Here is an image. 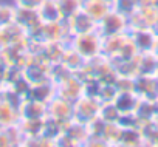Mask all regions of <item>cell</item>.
<instances>
[{
	"label": "cell",
	"instance_id": "6da1fadb",
	"mask_svg": "<svg viewBox=\"0 0 158 147\" xmlns=\"http://www.w3.org/2000/svg\"><path fill=\"white\" fill-rule=\"evenodd\" d=\"M85 60L102 54V36L98 31L73 36L68 42Z\"/></svg>",
	"mask_w": 158,
	"mask_h": 147
},
{
	"label": "cell",
	"instance_id": "7a4b0ae2",
	"mask_svg": "<svg viewBox=\"0 0 158 147\" xmlns=\"http://www.w3.org/2000/svg\"><path fill=\"white\" fill-rule=\"evenodd\" d=\"M102 37H110V36H118V34H126L129 33V17L115 11L113 8L98 22V30H96Z\"/></svg>",
	"mask_w": 158,
	"mask_h": 147
},
{
	"label": "cell",
	"instance_id": "3957f363",
	"mask_svg": "<svg viewBox=\"0 0 158 147\" xmlns=\"http://www.w3.org/2000/svg\"><path fill=\"white\" fill-rule=\"evenodd\" d=\"M99 108H101V102L96 98L82 95L79 99L73 102V119L84 124H90L93 119L99 116Z\"/></svg>",
	"mask_w": 158,
	"mask_h": 147
},
{
	"label": "cell",
	"instance_id": "277c9868",
	"mask_svg": "<svg viewBox=\"0 0 158 147\" xmlns=\"http://www.w3.org/2000/svg\"><path fill=\"white\" fill-rule=\"evenodd\" d=\"M56 92L60 98H64L70 102H74L76 99H79L84 95V79L77 73H73L64 82L56 85Z\"/></svg>",
	"mask_w": 158,
	"mask_h": 147
},
{
	"label": "cell",
	"instance_id": "5b68a950",
	"mask_svg": "<svg viewBox=\"0 0 158 147\" xmlns=\"http://www.w3.org/2000/svg\"><path fill=\"white\" fill-rule=\"evenodd\" d=\"M47 110H48V116L60 122L62 125H65L73 119V102L60 98L59 95H56L47 104Z\"/></svg>",
	"mask_w": 158,
	"mask_h": 147
},
{
	"label": "cell",
	"instance_id": "8992f818",
	"mask_svg": "<svg viewBox=\"0 0 158 147\" xmlns=\"http://www.w3.org/2000/svg\"><path fill=\"white\" fill-rule=\"evenodd\" d=\"M158 19V10L155 6H138V10L129 17V30L153 28Z\"/></svg>",
	"mask_w": 158,
	"mask_h": 147
},
{
	"label": "cell",
	"instance_id": "52a82bcc",
	"mask_svg": "<svg viewBox=\"0 0 158 147\" xmlns=\"http://www.w3.org/2000/svg\"><path fill=\"white\" fill-rule=\"evenodd\" d=\"M62 132L68 136V139L71 141L73 147H84V145H87V141L90 138L89 124L79 122L76 119H71L70 122H67L64 125Z\"/></svg>",
	"mask_w": 158,
	"mask_h": 147
},
{
	"label": "cell",
	"instance_id": "ba28073f",
	"mask_svg": "<svg viewBox=\"0 0 158 147\" xmlns=\"http://www.w3.org/2000/svg\"><path fill=\"white\" fill-rule=\"evenodd\" d=\"M67 22V27H68V31H70V36H77V34H85V33H92V31H96L98 30V22L93 20L87 13L81 11L74 14L73 17H70Z\"/></svg>",
	"mask_w": 158,
	"mask_h": 147
},
{
	"label": "cell",
	"instance_id": "9c48e42d",
	"mask_svg": "<svg viewBox=\"0 0 158 147\" xmlns=\"http://www.w3.org/2000/svg\"><path fill=\"white\" fill-rule=\"evenodd\" d=\"M129 36L138 53H147L153 50L158 34L155 33L153 28H136V30H129Z\"/></svg>",
	"mask_w": 158,
	"mask_h": 147
},
{
	"label": "cell",
	"instance_id": "30bf717a",
	"mask_svg": "<svg viewBox=\"0 0 158 147\" xmlns=\"http://www.w3.org/2000/svg\"><path fill=\"white\" fill-rule=\"evenodd\" d=\"M19 116L20 119H45L48 116L47 104L31 98H23L19 105Z\"/></svg>",
	"mask_w": 158,
	"mask_h": 147
},
{
	"label": "cell",
	"instance_id": "8fae6325",
	"mask_svg": "<svg viewBox=\"0 0 158 147\" xmlns=\"http://www.w3.org/2000/svg\"><path fill=\"white\" fill-rule=\"evenodd\" d=\"M135 93L141 99L156 101L158 99V79L155 76L139 75L135 78Z\"/></svg>",
	"mask_w": 158,
	"mask_h": 147
},
{
	"label": "cell",
	"instance_id": "7c38bea8",
	"mask_svg": "<svg viewBox=\"0 0 158 147\" xmlns=\"http://www.w3.org/2000/svg\"><path fill=\"white\" fill-rule=\"evenodd\" d=\"M25 33L27 36L31 34L36 28H39L44 22L37 13V10H27V8H17L16 11V22Z\"/></svg>",
	"mask_w": 158,
	"mask_h": 147
},
{
	"label": "cell",
	"instance_id": "4fadbf2b",
	"mask_svg": "<svg viewBox=\"0 0 158 147\" xmlns=\"http://www.w3.org/2000/svg\"><path fill=\"white\" fill-rule=\"evenodd\" d=\"M25 39H28V36L17 23H11L8 27L0 28V50H3L13 43H19Z\"/></svg>",
	"mask_w": 158,
	"mask_h": 147
},
{
	"label": "cell",
	"instance_id": "5bb4252c",
	"mask_svg": "<svg viewBox=\"0 0 158 147\" xmlns=\"http://www.w3.org/2000/svg\"><path fill=\"white\" fill-rule=\"evenodd\" d=\"M56 95H57L56 85H54L51 81H47V82H40V84L31 85V87H30V92H28V95H27V98H31V99H36V101H39V102L48 104Z\"/></svg>",
	"mask_w": 158,
	"mask_h": 147
},
{
	"label": "cell",
	"instance_id": "9a60e30c",
	"mask_svg": "<svg viewBox=\"0 0 158 147\" xmlns=\"http://www.w3.org/2000/svg\"><path fill=\"white\" fill-rule=\"evenodd\" d=\"M138 102H139V96L135 92H118L113 99V104L119 110L121 115L135 113Z\"/></svg>",
	"mask_w": 158,
	"mask_h": 147
},
{
	"label": "cell",
	"instance_id": "2e32d148",
	"mask_svg": "<svg viewBox=\"0 0 158 147\" xmlns=\"http://www.w3.org/2000/svg\"><path fill=\"white\" fill-rule=\"evenodd\" d=\"M127 37H129V33L110 36V37H102V54L107 56L109 59H116L119 56Z\"/></svg>",
	"mask_w": 158,
	"mask_h": 147
},
{
	"label": "cell",
	"instance_id": "e0dca14e",
	"mask_svg": "<svg viewBox=\"0 0 158 147\" xmlns=\"http://www.w3.org/2000/svg\"><path fill=\"white\" fill-rule=\"evenodd\" d=\"M136 63H138V76H155L156 68H158V57L152 53H138L136 56Z\"/></svg>",
	"mask_w": 158,
	"mask_h": 147
},
{
	"label": "cell",
	"instance_id": "ac0fdd59",
	"mask_svg": "<svg viewBox=\"0 0 158 147\" xmlns=\"http://www.w3.org/2000/svg\"><path fill=\"white\" fill-rule=\"evenodd\" d=\"M110 10L112 5L104 2V0H84V5H82V11L87 13L96 22H99Z\"/></svg>",
	"mask_w": 158,
	"mask_h": 147
},
{
	"label": "cell",
	"instance_id": "d6986e66",
	"mask_svg": "<svg viewBox=\"0 0 158 147\" xmlns=\"http://www.w3.org/2000/svg\"><path fill=\"white\" fill-rule=\"evenodd\" d=\"M60 62H62L68 70H71L73 73H79V71L84 68V65H85V59L79 54L70 43L67 45V48H65V51H64V54H62Z\"/></svg>",
	"mask_w": 158,
	"mask_h": 147
},
{
	"label": "cell",
	"instance_id": "ffe728a7",
	"mask_svg": "<svg viewBox=\"0 0 158 147\" xmlns=\"http://www.w3.org/2000/svg\"><path fill=\"white\" fill-rule=\"evenodd\" d=\"M141 145H144V142L139 127H123L118 147H141Z\"/></svg>",
	"mask_w": 158,
	"mask_h": 147
},
{
	"label": "cell",
	"instance_id": "44dd1931",
	"mask_svg": "<svg viewBox=\"0 0 158 147\" xmlns=\"http://www.w3.org/2000/svg\"><path fill=\"white\" fill-rule=\"evenodd\" d=\"M136 56L132 57V59H113V60L110 59L118 76H130V78H136L138 76Z\"/></svg>",
	"mask_w": 158,
	"mask_h": 147
},
{
	"label": "cell",
	"instance_id": "7402d4cb",
	"mask_svg": "<svg viewBox=\"0 0 158 147\" xmlns=\"http://www.w3.org/2000/svg\"><path fill=\"white\" fill-rule=\"evenodd\" d=\"M20 119L19 116V108L11 105L10 102L6 101H0V124L2 127H10V125H14L17 124Z\"/></svg>",
	"mask_w": 158,
	"mask_h": 147
},
{
	"label": "cell",
	"instance_id": "603a6c76",
	"mask_svg": "<svg viewBox=\"0 0 158 147\" xmlns=\"http://www.w3.org/2000/svg\"><path fill=\"white\" fill-rule=\"evenodd\" d=\"M37 13H39V16H40L44 23H51V22L62 20L56 0H44V3L37 10Z\"/></svg>",
	"mask_w": 158,
	"mask_h": 147
},
{
	"label": "cell",
	"instance_id": "cb8c5ba5",
	"mask_svg": "<svg viewBox=\"0 0 158 147\" xmlns=\"http://www.w3.org/2000/svg\"><path fill=\"white\" fill-rule=\"evenodd\" d=\"M141 135H143V142L147 147H158V122L147 121L139 125Z\"/></svg>",
	"mask_w": 158,
	"mask_h": 147
},
{
	"label": "cell",
	"instance_id": "d4e9b609",
	"mask_svg": "<svg viewBox=\"0 0 158 147\" xmlns=\"http://www.w3.org/2000/svg\"><path fill=\"white\" fill-rule=\"evenodd\" d=\"M56 2H57V8H59L62 20H68L74 14L81 13L82 5H84V0H56Z\"/></svg>",
	"mask_w": 158,
	"mask_h": 147
},
{
	"label": "cell",
	"instance_id": "484cf974",
	"mask_svg": "<svg viewBox=\"0 0 158 147\" xmlns=\"http://www.w3.org/2000/svg\"><path fill=\"white\" fill-rule=\"evenodd\" d=\"M155 113H156V108H155V101H149V99H141L139 98V102L135 108V116L138 118V121L143 124V122H147V121H153L155 119Z\"/></svg>",
	"mask_w": 158,
	"mask_h": 147
},
{
	"label": "cell",
	"instance_id": "4316f807",
	"mask_svg": "<svg viewBox=\"0 0 158 147\" xmlns=\"http://www.w3.org/2000/svg\"><path fill=\"white\" fill-rule=\"evenodd\" d=\"M121 132H123V127L119 122H107L104 127V133H102V139L106 141V145L107 147H118Z\"/></svg>",
	"mask_w": 158,
	"mask_h": 147
},
{
	"label": "cell",
	"instance_id": "83f0119b",
	"mask_svg": "<svg viewBox=\"0 0 158 147\" xmlns=\"http://www.w3.org/2000/svg\"><path fill=\"white\" fill-rule=\"evenodd\" d=\"M16 11L17 6L14 5L13 0L11 2H0V28L16 22Z\"/></svg>",
	"mask_w": 158,
	"mask_h": 147
},
{
	"label": "cell",
	"instance_id": "f1b7e54d",
	"mask_svg": "<svg viewBox=\"0 0 158 147\" xmlns=\"http://www.w3.org/2000/svg\"><path fill=\"white\" fill-rule=\"evenodd\" d=\"M71 75H73V71L68 70L62 62H54V63L50 65V81L54 85H59L60 82H64Z\"/></svg>",
	"mask_w": 158,
	"mask_h": 147
},
{
	"label": "cell",
	"instance_id": "f546056e",
	"mask_svg": "<svg viewBox=\"0 0 158 147\" xmlns=\"http://www.w3.org/2000/svg\"><path fill=\"white\" fill-rule=\"evenodd\" d=\"M99 118L104 119L106 122H118L119 118H121V113H119V110L115 107L113 102H101Z\"/></svg>",
	"mask_w": 158,
	"mask_h": 147
},
{
	"label": "cell",
	"instance_id": "4dcf8cb0",
	"mask_svg": "<svg viewBox=\"0 0 158 147\" xmlns=\"http://www.w3.org/2000/svg\"><path fill=\"white\" fill-rule=\"evenodd\" d=\"M112 8L115 11H118V13L130 17L138 10V3H136V0H113Z\"/></svg>",
	"mask_w": 158,
	"mask_h": 147
},
{
	"label": "cell",
	"instance_id": "1f68e13d",
	"mask_svg": "<svg viewBox=\"0 0 158 147\" xmlns=\"http://www.w3.org/2000/svg\"><path fill=\"white\" fill-rule=\"evenodd\" d=\"M116 93H118V90H116L115 84L101 82V87H99V92H98V101L99 102H113Z\"/></svg>",
	"mask_w": 158,
	"mask_h": 147
},
{
	"label": "cell",
	"instance_id": "d6a6232c",
	"mask_svg": "<svg viewBox=\"0 0 158 147\" xmlns=\"http://www.w3.org/2000/svg\"><path fill=\"white\" fill-rule=\"evenodd\" d=\"M115 87L118 92H135V78L118 76L115 81Z\"/></svg>",
	"mask_w": 158,
	"mask_h": 147
},
{
	"label": "cell",
	"instance_id": "836d02e7",
	"mask_svg": "<svg viewBox=\"0 0 158 147\" xmlns=\"http://www.w3.org/2000/svg\"><path fill=\"white\" fill-rule=\"evenodd\" d=\"M17 8H27V10H39L44 0H13Z\"/></svg>",
	"mask_w": 158,
	"mask_h": 147
},
{
	"label": "cell",
	"instance_id": "e575fe53",
	"mask_svg": "<svg viewBox=\"0 0 158 147\" xmlns=\"http://www.w3.org/2000/svg\"><path fill=\"white\" fill-rule=\"evenodd\" d=\"M0 147H10V139L5 133V130H0Z\"/></svg>",
	"mask_w": 158,
	"mask_h": 147
},
{
	"label": "cell",
	"instance_id": "d590c367",
	"mask_svg": "<svg viewBox=\"0 0 158 147\" xmlns=\"http://www.w3.org/2000/svg\"><path fill=\"white\" fill-rule=\"evenodd\" d=\"M138 6H153V0H136Z\"/></svg>",
	"mask_w": 158,
	"mask_h": 147
},
{
	"label": "cell",
	"instance_id": "8d00e7d4",
	"mask_svg": "<svg viewBox=\"0 0 158 147\" xmlns=\"http://www.w3.org/2000/svg\"><path fill=\"white\" fill-rule=\"evenodd\" d=\"M152 53L158 57V36H156V40H155V45H153V50H152Z\"/></svg>",
	"mask_w": 158,
	"mask_h": 147
},
{
	"label": "cell",
	"instance_id": "74e56055",
	"mask_svg": "<svg viewBox=\"0 0 158 147\" xmlns=\"http://www.w3.org/2000/svg\"><path fill=\"white\" fill-rule=\"evenodd\" d=\"M153 30H155V33L158 34V19H156V23H155V27H153Z\"/></svg>",
	"mask_w": 158,
	"mask_h": 147
},
{
	"label": "cell",
	"instance_id": "f35d334b",
	"mask_svg": "<svg viewBox=\"0 0 158 147\" xmlns=\"http://www.w3.org/2000/svg\"><path fill=\"white\" fill-rule=\"evenodd\" d=\"M153 6L158 10V0H153Z\"/></svg>",
	"mask_w": 158,
	"mask_h": 147
},
{
	"label": "cell",
	"instance_id": "ab89813d",
	"mask_svg": "<svg viewBox=\"0 0 158 147\" xmlns=\"http://www.w3.org/2000/svg\"><path fill=\"white\" fill-rule=\"evenodd\" d=\"M104 2H107V3H110V5H112V3H113V0H104Z\"/></svg>",
	"mask_w": 158,
	"mask_h": 147
},
{
	"label": "cell",
	"instance_id": "60d3db41",
	"mask_svg": "<svg viewBox=\"0 0 158 147\" xmlns=\"http://www.w3.org/2000/svg\"><path fill=\"white\" fill-rule=\"evenodd\" d=\"M155 78L158 79V68H156V73H155Z\"/></svg>",
	"mask_w": 158,
	"mask_h": 147
},
{
	"label": "cell",
	"instance_id": "b9f144b4",
	"mask_svg": "<svg viewBox=\"0 0 158 147\" xmlns=\"http://www.w3.org/2000/svg\"><path fill=\"white\" fill-rule=\"evenodd\" d=\"M2 129H3V127H2V124H0V130H2Z\"/></svg>",
	"mask_w": 158,
	"mask_h": 147
},
{
	"label": "cell",
	"instance_id": "7bdbcfd3",
	"mask_svg": "<svg viewBox=\"0 0 158 147\" xmlns=\"http://www.w3.org/2000/svg\"><path fill=\"white\" fill-rule=\"evenodd\" d=\"M0 60H2V59H0Z\"/></svg>",
	"mask_w": 158,
	"mask_h": 147
}]
</instances>
